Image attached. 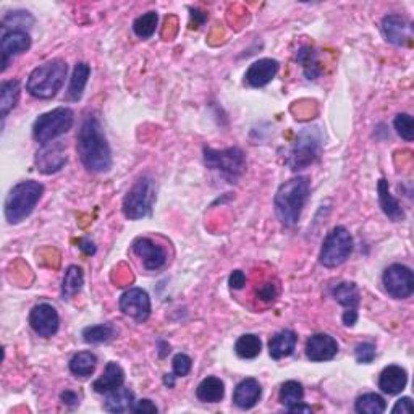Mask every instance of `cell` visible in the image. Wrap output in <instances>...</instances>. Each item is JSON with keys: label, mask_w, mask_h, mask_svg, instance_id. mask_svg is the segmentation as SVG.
I'll return each instance as SVG.
<instances>
[{"label": "cell", "mask_w": 414, "mask_h": 414, "mask_svg": "<svg viewBox=\"0 0 414 414\" xmlns=\"http://www.w3.org/2000/svg\"><path fill=\"white\" fill-rule=\"evenodd\" d=\"M76 151L86 170L106 173L112 168V151L99 118L88 115L76 134Z\"/></svg>", "instance_id": "obj_1"}, {"label": "cell", "mask_w": 414, "mask_h": 414, "mask_svg": "<svg viewBox=\"0 0 414 414\" xmlns=\"http://www.w3.org/2000/svg\"><path fill=\"white\" fill-rule=\"evenodd\" d=\"M309 193L310 182L308 177H295L280 184L279 192L275 194L274 206L277 217L283 225H296L309 199Z\"/></svg>", "instance_id": "obj_2"}, {"label": "cell", "mask_w": 414, "mask_h": 414, "mask_svg": "<svg viewBox=\"0 0 414 414\" xmlns=\"http://www.w3.org/2000/svg\"><path fill=\"white\" fill-rule=\"evenodd\" d=\"M67 73L68 67L65 60H49V62L32 70L28 83H26V89H28L31 96L37 97V99H52L62 89Z\"/></svg>", "instance_id": "obj_3"}, {"label": "cell", "mask_w": 414, "mask_h": 414, "mask_svg": "<svg viewBox=\"0 0 414 414\" xmlns=\"http://www.w3.org/2000/svg\"><path fill=\"white\" fill-rule=\"evenodd\" d=\"M42 194H44V187L34 180H26L15 184L5 199V219L12 225L26 220V217H30L36 209Z\"/></svg>", "instance_id": "obj_4"}, {"label": "cell", "mask_w": 414, "mask_h": 414, "mask_svg": "<svg viewBox=\"0 0 414 414\" xmlns=\"http://www.w3.org/2000/svg\"><path fill=\"white\" fill-rule=\"evenodd\" d=\"M204 163L209 170L215 172L217 175L225 178L228 183H235L237 180L246 172V157L239 148L228 149H203Z\"/></svg>", "instance_id": "obj_5"}, {"label": "cell", "mask_w": 414, "mask_h": 414, "mask_svg": "<svg viewBox=\"0 0 414 414\" xmlns=\"http://www.w3.org/2000/svg\"><path fill=\"white\" fill-rule=\"evenodd\" d=\"M322 151V134L318 128H303L288 152L287 163L293 172L303 170L319 159Z\"/></svg>", "instance_id": "obj_6"}, {"label": "cell", "mask_w": 414, "mask_h": 414, "mask_svg": "<svg viewBox=\"0 0 414 414\" xmlns=\"http://www.w3.org/2000/svg\"><path fill=\"white\" fill-rule=\"evenodd\" d=\"M75 113L68 107H58L54 111L42 113L32 125V138L41 146H46L72 130Z\"/></svg>", "instance_id": "obj_7"}, {"label": "cell", "mask_w": 414, "mask_h": 414, "mask_svg": "<svg viewBox=\"0 0 414 414\" xmlns=\"http://www.w3.org/2000/svg\"><path fill=\"white\" fill-rule=\"evenodd\" d=\"M156 201V183L148 175L139 177L123 198V214L130 220L149 215Z\"/></svg>", "instance_id": "obj_8"}, {"label": "cell", "mask_w": 414, "mask_h": 414, "mask_svg": "<svg viewBox=\"0 0 414 414\" xmlns=\"http://www.w3.org/2000/svg\"><path fill=\"white\" fill-rule=\"evenodd\" d=\"M353 246H355V242H353L351 233L345 227H335L324 239L319 263L327 269L345 264L353 253Z\"/></svg>", "instance_id": "obj_9"}, {"label": "cell", "mask_w": 414, "mask_h": 414, "mask_svg": "<svg viewBox=\"0 0 414 414\" xmlns=\"http://www.w3.org/2000/svg\"><path fill=\"white\" fill-rule=\"evenodd\" d=\"M382 283L385 291L395 299H406L413 295L414 291V275L410 267L403 264H391L387 267Z\"/></svg>", "instance_id": "obj_10"}, {"label": "cell", "mask_w": 414, "mask_h": 414, "mask_svg": "<svg viewBox=\"0 0 414 414\" xmlns=\"http://www.w3.org/2000/svg\"><path fill=\"white\" fill-rule=\"evenodd\" d=\"M120 310L125 315L133 318L136 322H146L151 315V299L149 295L141 288H130L120 296Z\"/></svg>", "instance_id": "obj_11"}, {"label": "cell", "mask_w": 414, "mask_h": 414, "mask_svg": "<svg viewBox=\"0 0 414 414\" xmlns=\"http://www.w3.org/2000/svg\"><path fill=\"white\" fill-rule=\"evenodd\" d=\"M30 325L39 337L51 339L57 334L60 325L57 309L47 303L36 304L30 313Z\"/></svg>", "instance_id": "obj_12"}, {"label": "cell", "mask_w": 414, "mask_h": 414, "mask_svg": "<svg viewBox=\"0 0 414 414\" xmlns=\"http://www.w3.org/2000/svg\"><path fill=\"white\" fill-rule=\"evenodd\" d=\"M67 161V152H65L63 144L60 143H49L36 152V167L44 175L60 172Z\"/></svg>", "instance_id": "obj_13"}, {"label": "cell", "mask_w": 414, "mask_h": 414, "mask_svg": "<svg viewBox=\"0 0 414 414\" xmlns=\"http://www.w3.org/2000/svg\"><path fill=\"white\" fill-rule=\"evenodd\" d=\"M132 249L143 261V265L148 270H159L167 263L165 249L149 238H136L132 244Z\"/></svg>", "instance_id": "obj_14"}, {"label": "cell", "mask_w": 414, "mask_h": 414, "mask_svg": "<svg viewBox=\"0 0 414 414\" xmlns=\"http://www.w3.org/2000/svg\"><path fill=\"white\" fill-rule=\"evenodd\" d=\"M382 34L390 44L408 46L411 42L413 30L405 16L387 15L382 20Z\"/></svg>", "instance_id": "obj_15"}, {"label": "cell", "mask_w": 414, "mask_h": 414, "mask_svg": "<svg viewBox=\"0 0 414 414\" xmlns=\"http://www.w3.org/2000/svg\"><path fill=\"white\" fill-rule=\"evenodd\" d=\"M339 353V343L329 334H315L306 341V356L313 363L334 359Z\"/></svg>", "instance_id": "obj_16"}, {"label": "cell", "mask_w": 414, "mask_h": 414, "mask_svg": "<svg viewBox=\"0 0 414 414\" xmlns=\"http://www.w3.org/2000/svg\"><path fill=\"white\" fill-rule=\"evenodd\" d=\"M277 72H279V62L277 60L261 58L248 68L246 75H244V81L251 88H263V86L269 84L275 78Z\"/></svg>", "instance_id": "obj_17"}, {"label": "cell", "mask_w": 414, "mask_h": 414, "mask_svg": "<svg viewBox=\"0 0 414 414\" xmlns=\"http://www.w3.org/2000/svg\"><path fill=\"white\" fill-rule=\"evenodd\" d=\"M31 47V37L26 31H7L2 36V72L7 70L10 57L20 56Z\"/></svg>", "instance_id": "obj_18"}, {"label": "cell", "mask_w": 414, "mask_h": 414, "mask_svg": "<svg viewBox=\"0 0 414 414\" xmlns=\"http://www.w3.org/2000/svg\"><path fill=\"white\" fill-rule=\"evenodd\" d=\"M261 395H263V387H261L258 380L249 377L242 380L237 385L235 391H233V403L239 410H251V408L258 405Z\"/></svg>", "instance_id": "obj_19"}, {"label": "cell", "mask_w": 414, "mask_h": 414, "mask_svg": "<svg viewBox=\"0 0 414 414\" xmlns=\"http://www.w3.org/2000/svg\"><path fill=\"white\" fill-rule=\"evenodd\" d=\"M408 384V374L401 366H389L379 377V389L387 395H399Z\"/></svg>", "instance_id": "obj_20"}, {"label": "cell", "mask_w": 414, "mask_h": 414, "mask_svg": "<svg viewBox=\"0 0 414 414\" xmlns=\"http://www.w3.org/2000/svg\"><path fill=\"white\" fill-rule=\"evenodd\" d=\"M125 384V370L117 363H107L106 370L99 379L92 384L96 394H111Z\"/></svg>", "instance_id": "obj_21"}, {"label": "cell", "mask_w": 414, "mask_h": 414, "mask_svg": "<svg viewBox=\"0 0 414 414\" xmlns=\"http://www.w3.org/2000/svg\"><path fill=\"white\" fill-rule=\"evenodd\" d=\"M377 193H379V204L382 207L384 214L394 222H401L405 219V211L401 209L399 201H396L390 193L389 182L385 178H380L377 183Z\"/></svg>", "instance_id": "obj_22"}, {"label": "cell", "mask_w": 414, "mask_h": 414, "mask_svg": "<svg viewBox=\"0 0 414 414\" xmlns=\"http://www.w3.org/2000/svg\"><path fill=\"white\" fill-rule=\"evenodd\" d=\"M298 337L293 330H282L269 341V353L274 359L290 356L295 351Z\"/></svg>", "instance_id": "obj_23"}, {"label": "cell", "mask_w": 414, "mask_h": 414, "mask_svg": "<svg viewBox=\"0 0 414 414\" xmlns=\"http://www.w3.org/2000/svg\"><path fill=\"white\" fill-rule=\"evenodd\" d=\"M134 405V394L130 389H120L111 391L104 401V410L108 413H127L132 411Z\"/></svg>", "instance_id": "obj_24"}, {"label": "cell", "mask_w": 414, "mask_h": 414, "mask_svg": "<svg viewBox=\"0 0 414 414\" xmlns=\"http://www.w3.org/2000/svg\"><path fill=\"white\" fill-rule=\"evenodd\" d=\"M89 75H91V68L88 63L84 62L76 63L72 80H70L68 91H67V101L78 102L81 97H83V92H84L86 84H88Z\"/></svg>", "instance_id": "obj_25"}, {"label": "cell", "mask_w": 414, "mask_h": 414, "mask_svg": "<svg viewBox=\"0 0 414 414\" xmlns=\"http://www.w3.org/2000/svg\"><path fill=\"white\" fill-rule=\"evenodd\" d=\"M225 395V385L219 377H206L196 389V396L203 403H219Z\"/></svg>", "instance_id": "obj_26"}, {"label": "cell", "mask_w": 414, "mask_h": 414, "mask_svg": "<svg viewBox=\"0 0 414 414\" xmlns=\"http://www.w3.org/2000/svg\"><path fill=\"white\" fill-rule=\"evenodd\" d=\"M332 296L346 309H356L361 303V295H359L358 287L353 282H341L335 285L332 288Z\"/></svg>", "instance_id": "obj_27"}, {"label": "cell", "mask_w": 414, "mask_h": 414, "mask_svg": "<svg viewBox=\"0 0 414 414\" xmlns=\"http://www.w3.org/2000/svg\"><path fill=\"white\" fill-rule=\"evenodd\" d=\"M20 81L16 80L4 81L0 86V115L2 118L7 117V113L15 108L20 99Z\"/></svg>", "instance_id": "obj_28"}, {"label": "cell", "mask_w": 414, "mask_h": 414, "mask_svg": "<svg viewBox=\"0 0 414 414\" xmlns=\"http://www.w3.org/2000/svg\"><path fill=\"white\" fill-rule=\"evenodd\" d=\"M97 366V358L94 353L91 351H81L78 355H75L70 361V370L76 377H89L94 374Z\"/></svg>", "instance_id": "obj_29"}, {"label": "cell", "mask_w": 414, "mask_h": 414, "mask_svg": "<svg viewBox=\"0 0 414 414\" xmlns=\"http://www.w3.org/2000/svg\"><path fill=\"white\" fill-rule=\"evenodd\" d=\"M296 60L301 63L304 76H306L308 80H318L320 73H322V70H320L319 62H318V54H315L313 47L306 46L299 49L296 54Z\"/></svg>", "instance_id": "obj_30"}, {"label": "cell", "mask_w": 414, "mask_h": 414, "mask_svg": "<svg viewBox=\"0 0 414 414\" xmlns=\"http://www.w3.org/2000/svg\"><path fill=\"white\" fill-rule=\"evenodd\" d=\"M84 285V275L83 270L78 265H70L65 272L63 282H62V295L63 298H72L76 293L81 291Z\"/></svg>", "instance_id": "obj_31"}, {"label": "cell", "mask_w": 414, "mask_h": 414, "mask_svg": "<svg viewBox=\"0 0 414 414\" xmlns=\"http://www.w3.org/2000/svg\"><path fill=\"white\" fill-rule=\"evenodd\" d=\"M263 351V343H261L259 337L253 334L242 335L235 343V353L243 359H254L261 355Z\"/></svg>", "instance_id": "obj_32"}, {"label": "cell", "mask_w": 414, "mask_h": 414, "mask_svg": "<svg viewBox=\"0 0 414 414\" xmlns=\"http://www.w3.org/2000/svg\"><path fill=\"white\" fill-rule=\"evenodd\" d=\"M355 410L361 414H382L387 410V403L379 394H364L356 400Z\"/></svg>", "instance_id": "obj_33"}, {"label": "cell", "mask_w": 414, "mask_h": 414, "mask_svg": "<svg viewBox=\"0 0 414 414\" xmlns=\"http://www.w3.org/2000/svg\"><path fill=\"white\" fill-rule=\"evenodd\" d=\"M115 337V327L112 324H99L86 327L83 330V340L89 345H97V343L111 341Z\"/></svg>", "instance_id": "obj_34"}, {"label": "cell", "mask_w": 414, "mask_h": 414, "mask_svg": "<svg viewBox=\"0 0 414 414\" xmlns=\"http://www.w3.org/2000/svg\"><path fill=\"white\" fill-rule=\"evenodd\" d=\"M303 399H304V389L301 384L296 382V380H288V382L282 385L279 400L287 410L288 408H291L293 405H296V403H301Z\"/></svg>", "instance_id": "obj_35"}, {"label": "cell", "mask_w": 414, "mask_h": 414, "mask_svg": "<svg viewBox=\"0 0 414 414\" xmlns=\"http://www.w3.org/2000/svg\"><path fill=\"white\" fill-rule=\"evenodd\" d=\"M157 23H159V16H157L156 12H148L141 15L133 23L134 34L141 37V39H149L157 30Z\"/></svg>", "instance_id": "obj_36"}, {"label": "cell", "mask_w": 414, "mask_h": 414, "mask_svg": "<svg viewBox=\"0 0 414 414\" xmlns=\"http://www.w3.org/2000/svg\"><path fill=\"white\" fill-rule=\"evenodd\" d=\"M32 23H34V18L28 13L20 10V12H12L4 16L2 28L4 32L8 31H26V28H31Z\"/></svg>", "instance_id": "obj_37"}, {"label": "cell", "mask_w": 414, "mask_h": 414, "mask_svg": "<svg viewBox=\"0 0 414 414\" xmlns=\"http://www.w3.org/2000/svg\"><path fill=\"white\" fill-rule=\"evenodd\" d=\"M394 127L403 139L413 141L414 139V122L410 113H399L394 120Z\"/></svg>", "instance_id": "obj_38"}, {"label": "cell", "mask_w": 414, "mask_h": 414, "mask_svg": "<svg viewBox=\"0 0 414 414\" xmlns=\"http://www.w3.org/2000/svg\"><path fill=\"white\" fill-rule=\"evenodd\" d=\"M172 366H173V374H175L177 377H184V375H188L189 370H192L193 361L192 358L184 355V353H178V355L173 358Z\"/></svg>", "instance_id": "obj_39"}, {"label": "cell", "mask_w": 414, "mask_h": 414, "mask_svg": "<svg viewBox=\"0 0 414 414\" xmlns=\"http://www.w3.org/2000/svg\"><path fill=\"white\" fill-rule=\"evenodd\" d=\"M355 356H356V361L361 364L372 363L375 358V345H372V343L369 341L359 343V345L355 348Z\"/></svg>", "instance_id": "obj_40"}, {"label": "cell", "mask_w": 414, "mask_h": 414, "mask_svg": "<svg viewBox=\"0 0 414 414\" xmlns=\"http://www.w3.org/2000/svg\"><path fill=\"white\" fill-rule=\"evenodd\" d=\"M157 411H159V410H157V406L148 399L134 401L133 410H132V413H136V414H141V413H152V414H154Z\"/></svg>", "instance_id": "obj_41"}, {"label": "cell", "mask_w": 414, "mask_h": 414, "mask_svg": "<svg viewBox=\"0 0 414 414\" xmlns=\"http://www.w3.org/2000/svg\"><path fill=\"white\" fill-rule=\"evenodd\" d=\"M228 283H230L232 290H242L246 285V275L243 270H235L228 279Z\"/></svg>", "instance_id": "obj_42"}, {"label": "cell", "mask_w": 414, "mask_h": 414, "mask_svg": "<svg viewBox=\"0 0 414 414\" xmlns=\"http://www.w3.org/2000/svg\"><path fill=\"white\" fill-rule=\"evenodd\" d=\"M258 296L263 299V301H274L277 298V287L272 285V283H265V285L261 287Z\"/></svg>", "instance_id": "obj_43"}, {"label": "cell", "mask_w": 414, "mask_h": 414, "mask_svg": "<svg viewBox=\"0 0 414 414\" xmlns=\"http://www.w3.org/2000/svg\"><path fill=\"white\" fill-rule=\"evenodd\" d=\"M394 414H411L413 413V401L410 396H405V399H401L395 403L394 410H391Z\"/></svg>", "instance_id": "obj_44"}, {"label": "cell", "mask_w": 414, "mask_h": 414, "mask_svg": "<svg viewBox=\"0 0 414 414\" xmlns=\"http://www.w3.org/2000/svg\"><path fill=\"white\" fill-rule=\"evenodd\" d=\"M60 400H62L63 405H67L70 408H73V406H76L80 403L78 395H76L75 391H72V390L62 391V395H60Z\"/></svg>", "instance_id": "obj_45"}, {"label": "cell", "mask_w": 414, "mask_h": 414, "mask_svg": "<svg viewBox=\"0 0 414 414\" xmlns=\"http://www.w3.org/2000/svg\"><path fill=\"white\" fill-rule=\"evenodd\" d=\"M341 320L346 327H353L358 322V310L356 309H346L341 315Z\"/></svg>", "instance_id": "obj_46"}, {"label": "cell", "mask_w": 414, "mask_h": 414, "mask_svg": "<svg viewBox=\"0 0 414 414\" xmlns=\"http://www.w3.org/2000/svg\"><path fill=\"white\" fill-rule=\"evenodd\" d=\"M288 413H310V406L304 405V403H296L291 408H288Z\"/></svg>", "instance_id": "obj_47"}, {"label": "cell", "mask_w": 414, "mask_h": 414, "mask_svg": "<svg viewBox=\"0 0 414 414\" xmlns=\"http://www.w3.org/2000/svg\"><path fill=\"white\" fill-rule=\"evenodd\" d=\"M80 244H81V249H83V251L86 253V254H94L96 253V248H94V244H92L91 242H88V239H83V242H80Z\"/></svg>", "instance_id": "obj_48"}, {"label": "cell", "mask_w": 414, "mask_h": 414, "mask_svg": "<svg viewBox=\"0 0 414 414\" xmlns=\"http://www.w3.org/2000/svg\"><path fill=\"white\" fill-rule=\"evenodd\" d=\"M175 379H177L175 374H165L163 375V384H165L168 389H172V387H175Z\"/></svg>", "instance_id": "obj_49"}, {"label": "cell", "mask_w": 414, "mask_h": 414, "mask_svg": "<svg viewBox=\"0 0 414 414\" xmlns=\"http://www.w3.org/2000/svg\"><path fill=\"white\" fill-rule=\"evenodd\" d=\"M159 346L162 348L161 353H159V356H161V358L165 356L167 353H170V346H168V343H165V341H159Z\"/></svg>", "instance_id": "obj_50"}]
</instances>
